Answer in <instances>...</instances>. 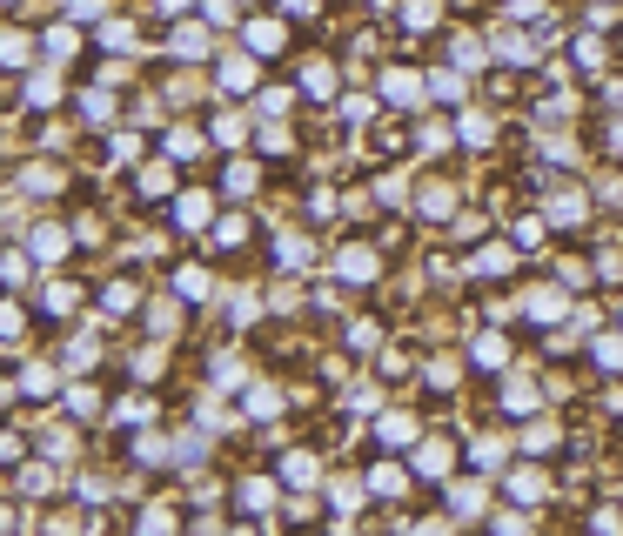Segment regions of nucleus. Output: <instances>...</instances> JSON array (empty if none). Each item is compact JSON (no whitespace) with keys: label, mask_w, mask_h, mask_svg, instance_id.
Instances as JSON below:
<instances>
[{"label":"nucleus","mask_w":623,"mask_h":536,"mask_svg":"<svg viewBox=\"0 0 623 536\" xmlns=\"http://www.w3.org/2000/svg\"><path fill=\"white\" fill-rule=\"evenodd\" d=\"M242 235H248V222H242V215H228V222L215 228V242H222V248H235V242H242Z\"/></svg>","instance_id":"c9c22d12"},{"label":"nucleus","mask_w":623,"mask_h":536,"mask_svg":"<svg viewBox=\"0 0 623 536\" xmlns=\"http://www.w3.org/2000/svg\"><path fill=\"white\" fill-rule=\"evenodd\" d=\"M74 302H81V295L67 289V282H47V315H61V309H74Z\"/></svg>","instance_id":"c756f323"},{"label":"nucleus","mask_w":623,"mask_h":536,"mask_svg":"<svg viewBox=\"0 0 623 536\" xmlns=\"http://www.w3.org/2000/svg\"><path fill=\"white\" fill-rule=\"evenodd\" d=\"M34 255H41V262H61V255H67V235L54 222H41V228H34Z\"/></svg>","instance_id":"f8f14e48"},{"label":"nucleus","mask_w":623,"mask_h":536,"mask_svg":"<svg viewBox=\"0 0 623 536\" xmlns=\"http://www.w3.org/2000/svg\"><path fill=\"white\" fill-rule=\"evenodd\" d=\"M597 275L603 282H623V255H597Z\"/></svg>","instance_id":"c03bdc74"},{"label":"nucleus","mask_w":623,"mask_h":536,"mask_svg":"<svg viewBox=\"0 0 623 536\" xmlns=\"http://www.w3.org/2000/svg\"><path fill=\"white\" fill-rule=\"evenodd\" d=\"M409 436H416L409 416H382V443H409Z\"/></svg>","instance_id":"cd10ccee"},{"label":"nucleus","mask_w":623,"mask_h":536,"mask_svg":"<svg viewBox=\"0 0 623 536\" xmlns=\"http://www.w3.org/2000/svg\"><path fill=\"white\" fill-rule=\"evenodd\" d=\"M309 7H315V0H282V14H289V21H302Z\"/></svg>","instance_id":"49530a36"},{"label":"nucleus","mask_w":623,"mask_h":536,"mask_svg":"<svg viewBox=\"0 0 623 536\" xmlns=\"http://www.w3.org/2000/svg\"><path fill=\"white\" fill-rule=\"evenodd\" d=\"M141 530H175V510H155V503H148V510H141Z\"/></svg>","instance_id":"ea45409f"},{"label":"nucleus","mask_w":623,"mask_h":536,"mask_svg":"<svg viewBox=\"0 0 623 536\" xmlns=\"http://www.w3.org/2000/svg\"><path fill=\"white\" fill-rule=\"evenodd\" d=\"M81 114H88L94 128H101V121H114V94H81Z\"/></svg>","instance_id":"5701e85b"},{"label":"nucleus","mask_w":623,"mask_h":536,"mask_svg":"<svg viewBox=\"0 0 623 536\" xmlns=\"http://www.w3.org/2000/svg\"><path fill=\"white\" fill-rule=\"evenodd\" d=\"M416 469H423L429 483H449V469H456V443H416Z\"/></svg>","instance_id":"f257e3e1"},{"label":"nucleus","mask_w":623,"mask_h":536,"mask_svg":"<svg viewBox=\"0 0 623 536\" xmlns=\"http://www.w3.org/2000/svg\"><path fill=\"white\" fill-rule=\"evenodd\" d=\"M54 382H61V376H47L41 362H34V369L21 376V389H27V396H54Z\"/></svg>","instance_id":"a878e982"},{"label":"nucleus","mask_w":623,"mask_h":536,"mask_svg":"<svg viewBox=\"0 0 623 536\" xmlns=\"http://www.w3.org/2000/svg\"><path fill=\"white\" fill-rule=\"evenodd\" d=\"M161 14H188V0H155Z\"/></svg>","instance_id":"de8ad7c7"},{"label":"nucleus","mask_w":623,"mask_h":536,"mask_svg":"<svg viewBox=\"0 0 623 536\" xmlns=\"http://www.w3.org/2000/svg\"><path fill=\"white\" fill-rule=\"evenodd\" d=\"M27 54H34L27 34H7V41H0V61H7V67H27Z\"/></svg>","instance_id":"412c9836"},{"label":"nucleus","mask_w":623,"mask_h":536,"mask_svg":"<svg viewBox=\"0 0 623 536\" xmlns=\"http://www.w3.org/2000/svg\"><path fill=\"white\" fill-rule=\"evenodd\" d=\"M67 14H74V21H101V14H108V0H67Z\"/></svg>","instance_id":"72a5a7b5"},{"label":"nucleus","mask_w":623,"mask_h":536,"mask_svg":"<svg viewBox=\"0 0 623 536\" xmlns=\"http://www.w3.org/2000/svg\"><path fill=\"white\" fill-rule=\"evenodd\" d=\"M101 47H121V54H128V47H134V27H121V21L101 27Z\"/></svg>","instance_id":"e433bc0d"},{"label":"nucleus","mask_w":623,"mask_h":536,"mask_svg":"<svg viewBox=\"0 0 623 536\" xmlns=\"http://www.w3.org/2000/svg\"><path fill=\"white\" fill-rule=\"evenodd\" d=\"M47 490V469H21V496H41Z\"/></svg>","instance_id":"37998d69"},{"label":"nucleus","mask_w":623,"mask_h":536,"mask_svg":"<svg viewBox=\"0 0 623 536\" xmlns=\"http://www.w3.org/2000/svg\"><path fill=\"white\" fill-rule=\"evenodd\" d=\"M429 94H436V101H463V74L436 67V74H429Z\"/></svg>","instance_id":"6ab92c4d"},{"label":"nucleus","mask_w":623,"mask_h":536,"mask_svg":"<svg viewBox=\"0 0 623 536\" xmlns=\"http://www.w3.org/2000/svg\"><path fill=\"white\" fill-rule=\"evenodd\" d=\"M242 510L248 516H268V510H275V483H268V476H248V483H242Z\"/></svg>","instance_id":"9d476101"},{"label":"nucleus","mask_w":623,"mask_h":536,"mask_svg":"<svg viewBox=\"0 0 623 536\" xmlns=\"http://www.w3.org/2000/svg\"><path fill=\"white\" fill-rule=\"evenodd\" d=\"M590 362H597L603 376H623V335H603L597 349H590Z\"/></svg>","instance_id":"9b49d317"},{"label":"nucleus","mask_w":623,"mask_h":536,"mask_svg":"<svg viewBox=\"0 0 623 536\" xmlns=\"http://www.w3.org/2000/svg\"><path fill=\"white\" fill-rule=\"evenodd\" d=\"M168 54H175V61H201V54H208V34H201V27H175V34H168Z\"/></svg>","instance_id":"6e6552de"},{"label":"nucleus","mask_w":623,"mask_h":536,"mask_svg":"<svg viewBox=\"0 0 623 536\" xmlns=\"http://www.w3.org/2000/svg\"><path fill=\"white\" fill-rule=\"evenodd\" d=\"M201 14H208V21L222 27V21H235V0H208V7H201Z\"/></svg>","instance_id":"a18cd8bd"},{"label":"nucleus","mask_w":623,"mask_h":536,"mask_svg":"<svg viewBox=\"0 0 623 536\" xmlns=\"http://www.w3.org/2000/svg\"><path fill=\"white\" fill-rule=\"evenodd\" d=\"M369 496H402V469L396 463H376V469H369Z\"/></svg>","instance_id":"dca6fc26"},{"label":"nucleus","mask_w":623,"mask_h":536,"mask_svg":"<svg viewBox=\"0 0 623 536\" xmlns=\"http://www.w3.org/2000/svg\"><path fill=\"white\" fill-rule=\"evenodd\" d=\"M282 483H289V490H315V483H322V463H315L309 449H295V456H282Z\"/></svg>","instance_id":"7ed1b4c3"},{"label":"nucleus","mask_w":623,"mask_h":536,"mask_svg":"<svg viewBox=\"0 0 623 536\" xmlns=\"http://www.w3.org/2000/svg\"><path fill=\"white\" fill-rule=\"evenodd\" d=\"M0 268H7V282H14V289L27 282V255H21V248H7V255H0Z\"/></svg>","instance_id":"7c9ffc66"},{"label":"nucleus","mask_w":623,"mask_h":536,"mask_svg":"<svg viewBox=\"0 0 623 536\" xmlns=\"http://www.w3.org/2000/svg\"><path fill=\"white\" fill-rule=\"evenodd\" d=\"M449 54H456V67H476V61H490V47H476V41H456Z\"/></svg>","instance_id":"2f4dec72"},{"label":"nucleus","mask_w":623,"mask_h":536,"mask_svg":"<svg viewBox=\"0 0 623 536\" xmlns=\"http://www.w3.org/2000/svg\"><path fill=\"white\" fill-rule=\"evenodd\" d=\"M376 268H382V262H376V248H362V242L335 255V275H342V282H376Z\"/></svg>","instance_id":"f03ea898"},{"label":"nucleus","mask_w":623,"mask_h":536,"mask_svg":"<svg viewBox=\"0 0 623 536\" xmlns=\"http://www.w3.org/2000/svg\"><path fill=\"white\" fill-rule=\"evenodd\" d=\"M175 322H181L175 302H155V309H148V329H155V335H175Z\"/></svg>","instance_id":"393cba45"},{"label":"nucleus","mask_w":623,"mask_h":536,"mask_svg":"<svg viewBox=\"0 0 623 536\" xmlns=\"http://www.w3.org/2000/svg\"><path fill=\"white\" fill-rule=\"evenodd\" d=\"M536 54H543V47H530L523 34H503V61H536Z\"/></svg>","instance_id":"c85d7f7f"},{"label":"nucleus","mask_w":623,"mask_h":536,"mask_svg":"<svg viewBox=\"0 0 623 536\" xmlns=\"http://www.w3.org/2000/svg\"><path fill=\"white\" fill-rule=\"evenodd\" d=\"M402 21H409V27H436V21H443V0H409V7H402Z\"/></svg>","instance_id":"a211bd4d"},{"label":"nucleus","mask_w":623,"mask_h":536,"mask_svg":"<svg viewBox=\"0 0 623 536\" xmlns=\"http://www.w3.org/2000/svg\"><path fill=\"white\" fill-rule=\"evenodd\" d=\"M577 67H603V41H590V34H583V41H577Z\"/></svg>","instance_id":"a19ab883"},{"label":"nucleus","mask_w":623,"mask_h":536,"mask_svg":"<svg viewBox=\"0 0 623 536\" xmlns=\"http://www.w3.org/2000/svg\"><path fill=\"white\" fill-rule=\"evenodd\" d=\"M101 309H114V315H128L134 309V282H114L108 295H101Z\"/></svg>","instance_id":"bb28decb"},{"label":"nucleus","mask_w":623,"mask_h":536,"mask_svg":"<svg viewBox=\"0 0 623 536\" xmlns=\"http://www.w3.org/2000/svg\"><path fill=\"white\" fill-rule=\"evenodd\" d=\"M610 148H617V155H623V121H617V128H610Z\"/></svg>","instance_id":"09e8293b"},{"label":"nucleus","mask_w":623,"mask_h":536,"mask_svg":"<svg viewBox=\"0 0 623 536\" xmlns=\"http://www.w3.org/2000/svg\"><path fill=\"white\" fill-rule=\"evenodd\" d=\"M382 94H389L396 108H409L416 94H429V81H416V74H402V67H389V74H382Z\"/></svg>","instance_id":"39448f33"},{"label":"nucleus","mask_w":623,"mask_h":536,"mask_svg":"<svg viewBox=\"0 0 623 536\" xmlns=\"http://www.w3.org/2000/svg\"><path fill=\"white\" fill-rule=\"evenodd\" d=\"M208 222H215V201H208V195H181L175 228H208Z\"/></svg>","instance_id":"1a4fd4ad"},{"label":"nucleus","mask_w":623,"mask_h":536,"mask_svg":"<svg viewBox=\"0 0 623 536\" xmlns=\"http://www.w3.org/2000/svg\"><path fill=\"white\" fill-rule=\"evenodd\" d=\"M41 47H47V61H67V54H74L81 41H74V27H47V34H41Z\"/></svg>","instance_id":"f3484780"},{"label":"nucleus","mask_w":623,"mask_h":536,"mask_svg":"<svg viewBox=\"0 0 623 536\" xmlns=\"http://www.w3.org/2000/svg\"><path fill=\"white\" fill-rule=\"evenodd\" d=\"M302 88H309V94H322V101H329V94H335V67H322V61H315L309 74H302Z\"/></svg>","instance_id":"4be33fe9"},{"label":"nucleus","mask_w":623,"mask_h":536,"mask_svg":"<svg viewBox=\"0 0 623 536\" xmlns=\"http://www.w3.org/2000/svg\"><path fill=\"white\" fill-rule=\"evenodd\" d=\"M416 208H423V215H449V188H423Z\"/></svg>","instance_id":"4c0bfd02"},{"label":"nucleus","mask_w":623,"mask_h":536,"mask_svg":"<svg viewBox=\"0 0 623 536\" xmlns=\"http://www.w3.org/2000/svg\"><path fill=\"white\" fill-rule=\"evenodd\" d=\"M61 101V81L54 74H27V108H54Z\"/></svg>","instance_id":"4468645a"},{"label":"nucleus","mask_w":623,"mask_h":536,"mask_svg":"<svg viewBox=\"0 0 623 536\" xmlns=\"http://www.w3.org/2000/svg\"><path fill=\"white\" fill-rule=\"evenodd\" d=\"M503 402H510V409H530V402H536V389H530V382H523V376H516L510 389H503Z\"/></svg>","instance_id":"58836bf2"},{"label":"nucleus","mask_w":623,"mask_h":536,"mask_svg":"<svg viewBox=\"0 0 623 536\" xmlns=\"http://www.w3.org/2000/svg\"><path fill=\"white\" fill-rule=\"evenodd\" d=\"M550 222H563V228L583 222V195H557V201H550Z\"/></svg>","instance_id":"b1692460"},{"label":"nucleus","mask_w":623,"mask_h":536,"mask_svg":"<svg viewBox=\"0 0 623 536\" xmlns=\"http://www.w3.org/2000/svg\"><path fill=\"white\" fill-rule=\"evenodd\" d=\"M248 409H255V416H275V389H248Z\"/></svg>","instance_id":"79ce46f5"},{"label":"nucleus","mask_w":623,"mask_h":536,"mask_svg":"<svg viewBox=\"0 0 623 536\" xmlns=\"http://www.w3.org/2000/svg\"><path fill=\"white\" fill-rule=\"evenodd\" d=\"M523 309H530V322H557V315H563V295L557 289H530V302H523Z\"/></svg>","instance_id":"ddd939ff"},{"label":"nucleus","mask_w":623,"mask_h":536,"mask_svg":"<svg viewBox=\"0 0 623 536\" xmlns=\"http://www.w3.org/2000/svg\"><path fill=\"white\" fill-rule=\"evenodd\" d=\"M222 81H228V88H248V61H242V54H228V61H222Z\"/></svg>","instance_id":"f704fd0d"},{"label":"nucleus","mask_w":623,"mask_h":536,"mask_svg":"<svg viewBox=\"0 0 623 536\" xmlns=\"http://www.w3.org/2000/svg\"><path fill=\"white\" fill-rule=\"evenodd\" d=\"M510 503H543V476L536 469H516L510 476Z\"/></svg>","instance_id":"2eb2a0df"},{"label":"nucleus","mask_w":623,"mask_h":536,"mask_svg":"<svg viewBox=\"0 0 623 536\" xmlns=\"http://www.w3.org/2000/svg\"><path fill=\"white\" fill-rule=\"evenodd\" d=\"M469 362H476V369H503V362H510V342H503V335H476V342H469Z\"/></svg>","instance_id":"0eeeda50"},{"label":"nucleus","mask_w":623,"mask_h":536,"mask_svg":"<svg viewBox=\"0 0 623 536\" xmlns=\"http://www.w3.org/2000/svg\"><path fill=\"white\" fill-rule=\"evenodd\" d=\"M282 47H289L282 21H248V54H282Z\"/></svg>","instance_id":"20e7f679"},{"label":"nucleus","mask_w":623,"mask_h":536,"mask_svg":"<svg viewBox=\"0 0 623 536\" xmlns=\"http://www.w3.org/2000/svg\"><path fill=\"white\" fill-rule=\"evenodd\" d=\"M469 268H476V275H490V282H503V275L516 268V255L503 242H490V248H476V262H469Z\"/></svg>","instance_id":"423d86ee"},{"label":"nucleus","mask_w":623,"mask_h":536,"mask_svg":"<svg viewBox=\"0 0 623 536\" xmlns=\"http://www.w3.org/2000/svg\"><path fill=\"white\" fill-rule=\"evenodd\" d=\"M175 188V175H168V161H155V168H141V195H168Z\"/></svg>","instance_id":"aec40b11"},{"label":"nucleus","mask_w":623,"mask_h":536,"mask_svg":"<svg viewBox=\"0 0 623 536\" xmlns=\"http://www.w3.org/2000/svg\"><path fill=\"white\" fill-rule=\"evenodd\" d=\"M175 289H181V295H208V275H201V268H181Z\"/></svg>","instance_id":"473e14b6"}]
</instances>
